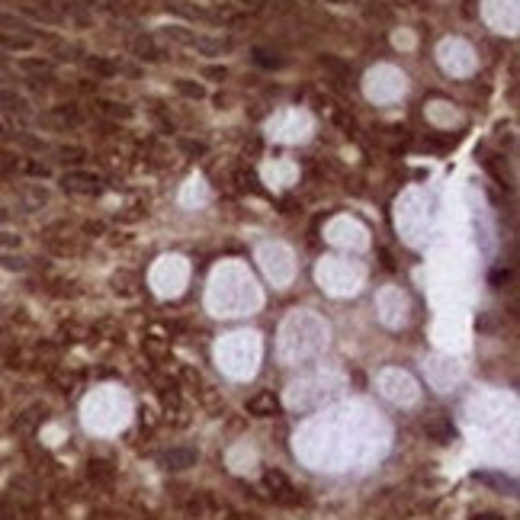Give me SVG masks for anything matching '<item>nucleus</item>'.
Masks as SVG:
<instances>
[{"label": "nucleus", "mask_w": 520, "mask_h": 520, "mask_svg": "<svg viewBox=\"0 0 520 520\" xmlns=\"http://www.w3.org/2000/svg\"><path fill=\"white\" fill-rule=\"evenodd\" d=\"M263 485H267V488H270V494H273L277 501H283V504H296V501H299L296 488H292L286 475H283V472H277V469H270V472H263Z\"/></svg>", "instance_id": "f03ea898"}, {"label": "nucleus", "mask_w": 520, "mask_h": 520, "mask_svg": "<svg viewBox=\"0 0 520 520\" xmlns=\"http://www.w3.org/2000/svg\"><path fill=\"white\" fill-rule=\"evenodd\" d=\"M87 71H93V74H100V77H112L116 74V65L103 61V58H87Z\"/></svg>", "instance_id": "dca6fc26"}, {"label": "nucleus", "mask_w": 520, "mask_h": 520, "mask_svg": "<svg viewBox=\"0 0 520 520\" xmlns=\"http://www.w3.org/2000/svg\"><path fill=\"white\" fill-rule=\"evenodd\" d=\"M0 110L23 112V110H26V100H23V97H17V93H10V90H0Z\"/></svg>", "instance_id": "4468645a"}, {"label": "nucleus", "mask_w": 520, "mask_h": 520, "mask_svg": "<svg viewBox=\"0 0 520 520\" xmlns=\"http://www.w3.org/2000/svg\"><path fill=\"white\" fill-rule=\"evenodd\" d=\"M39 421H46V408L42 405H32V408H26L23 414H19L17 421H13V430H19V434H26V430H32L39 424Z\"/></svg>", "instance_id": "1a4fd4ad"}, {"label": "nucleus", "mask_w": 520, "mask_h": 520, "mask_svg": "<svg viewBox=\"0 0 520 520\" xmlns=\"http://www.w3.org/2000/svg\"><path fill=\"white\" fill-rule=\"evenodd\" d=\"M196 450H190V446H170L168 453L161 456V463H164V469H190V466H196Z\"/></svg>", "instance_id": "20e7f679"}, {"label": "nucleus", "mask_w": 520, "mask_h": 520, "mask_svg": "<svg viewBox=\"0 0 520 520\" xmlns=\"http://www.w3.org/2000/svg\"><path fill=\"white\" fill-rule=\"evenodd\" d=\"M0 132H3V126H0Z\"/></svg>", "instance_id": "a878e982"}, {"label": "nucleus", "mask_w": 520, "mask_h": 520, "mask_svg": "<svg viewBox=\"0 0 520 520\" xmlns=\"http://www.w3.org/2000/svg\"><path fill=\"white\" fill-rule=\"evenodd\" d=\"M248 411H251L254 418H277L279 414V399L273 392H257L248 399Z\"/></svg>", "instance_id": "7ed1b4c3"}, {"label": "nucleus", "mask_w": 520, "mask_h": 520, "mask_svg": "<svg viewBox=\"0 0 520 520\" xmlns=\"http://www.w3.org/2000/svg\"><path fill=\"white\" fill-rule=\"evenodd\" d=\"M0 48H7V52H29L32 39L19 36V32H0Z\"/></svg>", "instance_id": "9d476101"}, {"label": "nucleus", "mask_w": 520, "mask_h": 520, "mask_svg": "<svg viewBox=\"0 0 520 520\" xmlns=\"http://www.w3.org/2000/svg\"><path fill=\"white\" fill-rule=\"evenodd\" d=\"M254 61H257L260 68H279V65H283V58L270 55V52H263V48H257V52H254Z\"/></svg>", "instance_id": "a211bd4d"}, {"label": "nucleus", "mask_w": 520, "mask_h": 520, "mask_svg": "<svg viewBox=\"0 0 520 520\" xmlns=\"http://www.w3.org/2000/svg\"><path fill=\"white\" fill-rule=\"evenodd\" d=\"M0 520H17V511L10 501H0Z\"/></svg>", "instance_id": "412c9836"}, {"label": "nucleus", "mask_w": 520, "mask_h": 520, "mask_svg": "<svg viewBox=\"0 0 520 520\" xmlns=\"http://www.w3.org/2000/svg\"><path fill=\"white\" fill-rule=\"evenodd\" d=\"M0 331H3V328H0Z\"/></svg>", "instance_id": "bb28decb"}, {"label": "nucleus", "mask_w": 520, "mask_h": 520, "mask_svg": "<svg viewBox=\"0 0 520 520\" xmlns=\"http://www.w3.org/2000/svg\"><path fill=\"white\" fill-rule=\"evenodd\" d=\"M87 475H90L93 485H112L116 469H112L110 459H90V463H87Z\"/></svg>", "instance_id": "0eeeda50"}, {"label": "nucleus", "mask_w": 520, "mask_h": 520, "mask_svg": "<svg viewBox=\"0 0 520 520\" xmlns=\"http://www.w3.org/2000/svg\"><path fill=\"white\" fill-rule=\"evenodd\" d=\"M331 3H357V0H331Z\"/></svg>", "instance_id": "393cba45"}, {"label": "nucleus", "mask_w": 520, "mask_h": 520, "mask_svg": "<svg viewBox=\"0 0 520 520\" xmlns=\"http://www.w3.org/2000/svg\"><path fill=\"white\" fill-rule=\"evenodd\" d=\"M475 520H501V514H492V511H488V514H479Z\"/></svg>", "instance_id": "b1692460"}, {"label": "nucleus", "mask_w": 520, "mask_h": 520, "mask_svg": "<svg viewBox=\"0 0 520 520\" xmlns=\"http://www.w3.org/2000/svg\"><path fill=\"white\" fill-rule=\"evenodd\" d=\"M132 52H135L139 58H145V61H158V58H161V52L154 48V42H151V39H139V42L132 46Z\"/></svg>", "instance_id": "ddd939ff"}, {"label": "nucleus", "mask_w": 520, "mask_h": 520, "mask_svg": "<svg viewBox=\"0 0 520 520\" xmlns=\"http://www.w3.org/2000/svg\"><path fill=\"white\" fill-rule=\"evenodd\" d=\"M177 93H183V97H190V100H203L206 87L203 84H193V81H177Z\"/></svg>", "instance_id": "2eb2a0df"}, {"label": "nucleus", "mask_w": 520, "mask_h": 520, "mask_svg": "<svg viewBox=\"0 0 520 520\" xmlns=\"http://www.w3.org/2000/svg\"><path fill=\"white\" fill-rule=\"evenodd\" d=\"M100 177L97 174H87V170H71V174L61 177V186H65L68 193H84V196H93L100 193Z\"/></svg>", "instance_id": "f257e3e1"}, {"label": "nucleus", "mask_w": 520, "mask_h": 520, "mask_svg": "<svg viewBox=\"0 0 520 520\" xmlns=\"http://www.w3.org/2000/svg\"><path fill=\"white\" fill-rule=\"evenodd\" d=\"M19 68H23V71L32 77V84H48V81H52V65H48V61H42V58H23V61H19Z\"/></svg>", "instance_id": "39448f33"}, {"label": "nucleus", "mask_w": 520, "mask_h": 520, "mask_svg": "<svg viewBox=\"0 0 520 520\" xmlns=\"http://www.w3.org/2000/svg\"><path fill=\"white\" fill-rule=\"evenodd\" d=\"M475 482L494 485V488H508V494H514V488H517L514 479H504V475H494V472H475Z\"/></svg>", "instance_id": "9b49d317"}, {"label": "nucleus", "mask_w": 520, "mask_h": 520, "mask_svg": "<svg viewBox=\"0 0 520 520\" xmlns=\"http://www.w3.org/2000/svg\"><path fill=\"white\" fill-rule=\"evenodd\" d=\"M0 32H29V23L17 13H0Z\"/></svg>", "instance_id": "f8f14e48"}, {"label": "nucleus", "mask_w": 520, "mask_h": 520, "mask_svg": "<svg viewBox=\"0 0 520 520\" xmlns=\"http://www.w3.org/2000/svg\"><path fill=\"white\" fill-rule=\"evenodd\" d=\"M238 3H244V7H263L267 0H238Z\"/></svg>", "instance_id": "5701e85b"}, {"label": "nucleus", "mask_w": 520, "mask_h": 520, "mask_svg": "<svg viewBox=\"0 0 520 520\" xmlns=\"http://www.w3.org/2000/svg\"><path fill=\"white\" fill-rule=\"evenodd\" d=\"M424 430H428V437H434L437 443H450V440L456 437L453 424H450L446 418H440V414H434V418L424 421Z\"/></svg>", "instance_id": "423d86ee"}, {"label": "nucleus", "mask_w": 520, "mask_h": 520, "mask_svg": "<svg viewBox=\"0 0 520 520\" xmlns=\"http://www.w3.org/2000/svg\"><path fill=\"white\" fill-rule=\"evenodd\" d=\"M0 263H3V267H10V270H26V263H23L19 257H0Z\"/></svg>", "instance_id": "4be33fe9"}, {"label": "nucleus", "mask_w": 520, "mask_h": 520, "mask_svg": "<svg viewBox=\"0 0 520 520\" xmlns=\"http://www.w3.org/2000/svg\"><path fill=\"white\" fill-rule=\"evenodd\" d=\"M190 48L203 52V55H222V52H232V39H206V36H196Z\"/></svg>", "instance_id": "6e6552de"}, {"label": "nucleus", "mask_w": 520, "mask_h": 520, "mask_svg": "<svg viewBox=\"0 0 520 520\" xmlns=\"http://www.w3.org/2000/svg\"><path fill=\"white\" fill-rule=\"evenodd\" d=\"M203 77H215V81H225V77H228V71L215 65V68H206V71H203Z\"/></svg>", "instance_id": "aec40b11"}, {"label": "nucleus", "mask_w": 520, "mask_h": 520, "mask_svg": "<svg viewBox=\"0 0 520 520\" xmlns=\"http://www.w3.org/2000/svg\"><path fill=\"white\" fill-rule=\"evenodd\" d=\"M55 154H58V161H65V164H77V161L84 158V148H77V145H61Z\"/></svg>", "instance_id": "f3484780"}, {"label": "nucleus", "mask_w": 520, "mask_h": 520, "mask_svg": "<svg viewBox=\"0 0 520 520\" xmlns=\"http://www.w3.org/2000/svg\"><path fill=\"white\" fill-rule=\"evenodd\" d=\"M10 170H17V158L13 154H0V174H10Z\"/></svg>", "instance_id": "6ab92c4d"}]
</instances>
